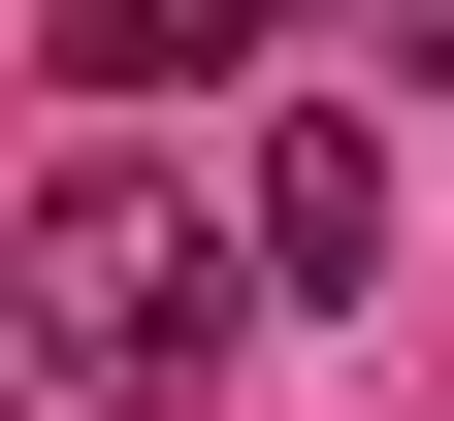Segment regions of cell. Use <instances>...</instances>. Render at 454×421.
<instances>
[{"label": "cell", "mask_w": 454, "mask_h": 421, "mask_svg": "<svg viewBox=\"0 0 454 421\" xmlns=\"http://www.w3.org/2000/svg\"><path fill=\"white\" fill-rule=\"evenodd\" d=\"M227 292H260V260H227L162 162H33V227H0V324L66 356V389H195V356H227Z\"/></svg>", "instance_id": "1"}, {"label": "cell", "mask_w": 454, "mask_h": 421, "mask_svg": "<svg viewBox=\"0 0 454 421\" xmlns=\"http://www.w3.org/2000/svg\"><path fill=\"white\" fill-rule=\"evenodd\" d=\"M260 292H389V130H260Z\"/></svg>", "instance_id": "2"}, {"label": "cell", "mask_w": 454, "mask_h": 421, "mask_svg": "<svg viewBox=\"0 0 454 421\" xmlns=\"http://www.w3.org/2000/svg\"><path fill=\"white\" fill-rule=\"evenodd\" d=\"M227 33H260V0H66V66H98V97H195Z\"/></svg>", "instance_id": "3"}, {"label": "cell", "mask_w": 454, "mask_h": 421, "mask_svg": "<svg viewBox=\"0 0 454 421\" xmlns=\"http://www.w3.org/2000/svg\"><path fill=\"white\" fill-rule=\"evenodd\" d=\"M389 66H454V0H389Z\"/></svg>", "instance_id": "4"}]
</instances>
